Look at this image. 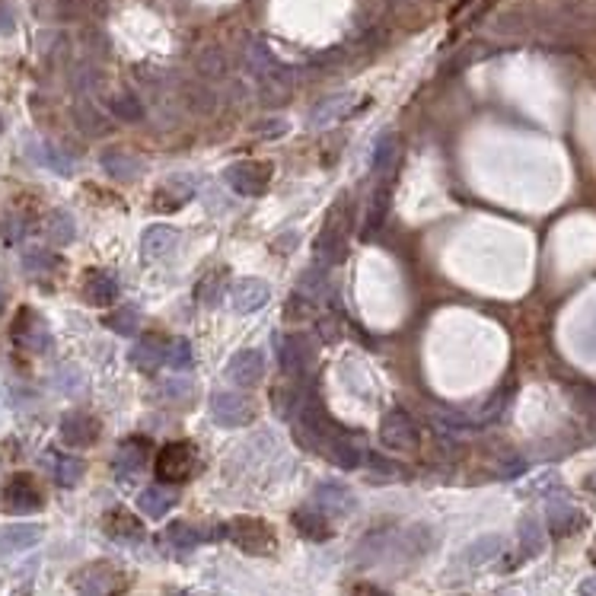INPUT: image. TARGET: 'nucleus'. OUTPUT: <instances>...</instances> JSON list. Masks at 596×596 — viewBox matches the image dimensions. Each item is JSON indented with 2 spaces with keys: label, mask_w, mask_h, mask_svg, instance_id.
<instances>
[{
  "label": "nucleus",
  "mask_w": 596,
  "mask_h": 596,
  "mask_svg": "<svg viewBox=\"0 0 596 596\" xmlns=\"http://www.w3.org/2000/svg\"><path fill=\"white\" fill-rule=\"evenodd\" d=\"M348 230H351V201L338 198L329 208V214H325V224L316 237V246H313V259L323 268L342 265L345 255H348Z\"/></svg>",
  "instance_id": "nucleus-1"
},
{
  "label": "nucleus",
  "mask_w": 596,
  "mask_h": 596,
  "mask_svg": "<svg viewBox=\"0 0 596 596\" xmlns=\"http://www.w3.org/2000/svg\"><path fill=\"white\" fill-rule=\"evenodd\" d=\"M224 536L246 555H271L274 552V533L259 516H237L224 527Z\"/></svg>",
  "instance_id": "nucleus-2"
},
{
  "label": "nucleus",
  "mask_w": 596,
  "mask_h": 596,
  "mask_svg": "<svg viewBox=\"0 0 596 596\" xmlns=\"http://www.w3.org/2000/svg\"><path fill=\"white\" fill-rule=\"evenodd\" d=\"M198 466V453H195V443L188 441H173L156 453V478L163 484H182L195 475Z\"/></svg>",
  "instance_id": "nucleus-3"
},
{
  "label": "nucleus",
  "mask_w": 596,
  "mask_h": 596,
  "mask_svg": "<svg viewBox=\"0 0 596 596\" xmlns=\"http://www.w3.org/2000/svg\"><path fill=\"white\" fill-rule=\"evenodd\" d=\"M379 441H383V447L399 450V453H415L421 447V431H418V421L409 411L392 409L379 421Z\"/></svg>",
  "instance_id": "nucleus-4"
},
{
  "label": "nucleus",
  "mask_w": 596,
  "mask_h": 596,
  "mask_svg": "<svg viewBox=\"0 0 596 596\" xmlns=\"http://www.w3.org/2000/svg\"><path fill=\"white\" fill-rule=\"evenodd\" d=\"M271 176H274V166L265 160H242V163H233L227 166L224 179L227 186L233 188L237 195H246V198H261L271 186Z\"/></svg>",
  "instance_id": "nucleus-5"
},
{
  "label": "nucleus",
  "mask_w": 596,
  "mask_h": 596,
  "mask_svg": "<svg viewBox=\"0 0 596 596\" xmlns=\"http://www.w3.org/2000/svg\"><path fill=\"white\" fill-rule=\"evenodd\" d=\"M74 587L80 596H119L124 591V574L109 561H93L74 574Z\"/></svg>",
  "instance_id": "nucleus-6"
},
{
  "label": "nucleus",
  "mask_w": 596,
  "mask_h": 596,
  "mask_svg": "<svg viewBox=\"0 0 596 596\" xmlns=\"http://www.w3.org/2000/svg\"><path fill=\"white\" fill-rule=\"evenodd\" d=\"M0 501H4L6 514H36L45 504V497H42V488L36 484V478L29 473H16L4 484Z\"/></svg>",
  "instance_id": "nucleus-7"
},
{
  "label": "nucleus",
  "mask_w": 596,
  "mask_h": 596,
  "mask_svg": "<svg viewBox=\"0 0 596 596\" xmlns=\"http://www.w3.org/2000/svg\"><path fill=\"white\" fill-rule=\"evenodd\" d=\"M13 342H16L19 348L42 355V351L51 348V332L38 313H32L23 306V310L16 313V323H13Z\"/></svg>",
  "instance_id": "nucleus-8"
},
{
  "label": "nucleus",
  "mask_w": 596,
  "mask_h": 596,
  "mask_svg": "<svg viewBox=\"0 0 596 596\" xmlns=\"http://www.w3.org/2000/svg\"><path fill=\"white\" fill-rule=\"evenodd\" d=\"M211 411L218 424L224 428H242L255 418V405L239 392H214L211 396Z\"/></svg>",
  "instance_id": "nucleus-9"
},
{
  "label": "nucleus",
  "mask_w": 596,
  "mask_h": 596,
  "mask_svg": "<svg viewBox=\"0 0 596 596\" xmlns=\"http://www.w3.org/2000/svg\"><path fill=\"white\" fill-rule=\"evenodd\" d=\"M316 453H325L338 469H357L360 466V447L355 443V437L345 434L338 424L329 431V434H323Z\"/></svg>",
  "instance_id": "nucleus-10"
},
{
  "label": "nucleus",
  "mask_w": 596,
  "mask_h": 596,
  "mask_svg": "<svg viewBox=\"0 0 596 596\" xmlns=\"http://www.w3.org/2000/svg\"><path fill=\"white\" fill-rule=\"evenodd\" d=\"M100 421L93 415H87V411H68L61 418V441L68 447H90V443L100 441Z\"/></svg>",
  "instance_id": "nucleus-11"
},
{
  "label": "nucleus",
  "mask_w": 596,
  "mask_h": 596,
  "mask_svg": "<svg viewBox=\"0 0 596 596\" xmlns=\"http://www.w3.org/2000/svg\"><path fill=\"white\" fill-rule=\"evenodd\" d=\"M119 297H122V284L112 271H102V268L87 271V278H83V300L90 306H112Z\"/></svg>",
  "instance_id": "nucleus-12"
},
{
  "label": "nucleus",
  "mask_w": 596,
  "mask_h": 596,
  "mask_svg": "<svg viewBox=\"0 0 596 596\" xmlns=\"http://www.w3.org/2000/svg\"><path fill=\"white\" fill-rule=\"evenodd\" d=\"M364 102L357 100L355 93H338V96H329V100H323L316 109L310 112V128L319 131V128H329V124L348 119L355 109H360Z\"/></svg>",
  "instance_id": "nucleus-13"
},
{
  "label": "nucleus",
  "mask_w": 596,
  "mask_h": 596,
  "mask_svg": "<svg viewBox=\"0 0 596 596\" xmlns=\"http://www.w3.org/2000/svg\"><path fill=\"white\" fill-rule=\"evenodd\" d=\"M313 501H316L319 510H323V514H329V516H348V514H355V507H357L355 491H348L345 484H338V482L316 484Z\"/></svg>",
  "instance_id": "nucleus-14"
},
{
  "label": "nucleus",
  "mask_w": 596,
  "mask_h": 596,
  "mask_svg": "<svg viewBox=\"0 0 596 596\" xmlns=\"http://www.w3.org/2000/svg\"><path fill=\"white\" fill-rule=\"evenodd\" d=\"M227 377L237 386H242V389L259 386L265 379V357H261V351H239V355H233L230 364H227Z\"/></svg>",
  "instance_id": "nucleus-15"
},
{
  "label": "nucleus",
  "mask_w": 596,
  "mask_h": 596,
  "mask_svg": "<svg viewBox=\"0 0 596 596\" xmlns=\"http://www.w3.org/2000/svg\"><path fill=\"white\" fill-rule=\"evenodd\" d=\"M271 300V287L259 278H242L230 287V303L237 313H255Z\"/></svg>",
  "instance_id": "nucleus-16"
},
{
  "label": "nucleus",
  "mask_w": 596,
  "mask_h": 596,
  "mask_svg": "<svg viewBox=\"0 0 596 596\" xmlns=\"http://www.w3.org/2000/svg\"><path fill=\"white\" fill-rule=\"evenodd\" d=\"M192 198H195V186L188 179H182V176H176V179H166L154 192V211L173 214V211H179V208H186Z\"/></svg>",
  "instance_id": "nucleus-17"
},
{
  "label": "nucleus",
  "mask_w": 596,
  "mask_h": 596,
  "mask_svg": "<svg viewBox=\"0 0 596 596\" xmlns=\"http://www.w3.org/2000/svg\"><path fill=\"white\" fill-rule=\"evenodd\" d=\"M291 523H293V529L310 542H329L332 536H335V529H332V523H329V514H323V510H316V507L293 510Z\"/></svg>",
  "instance_id": "nucleus-18"
},
{
  "label": "nucleus",
  "mask_w": 596,
  "mask_h": 596,
  "mask_svg": "<svg viewBox=\"0 0 596 596\" xmlns=\"http://www.w3.org/2000/svg\"><path fill=\"white\" fill-rule=\"evenodd\" d=\"M278 360H281V370L284 373H303L313 360V348H310V338L293 332V335H284L281 338V348H278Z\"/></svg>",
  "instance_id": "nucleus-19"
},
{
  "label": "nucleus",
  "mask_w": 596,
  "mask_h": 596,
  "mask_svg": "<svg viewBox=\"0 0 596 596\" xmlns=\"http://www.w3.org/2000/svg\"><path fill=\"white\" fill-rule=\"evenodd\" d=\"M100 163H102V169H106V173L112 176V179H119V182H134L137 176L144 173V160H141V156L128 154V150H122V147L102 150Z\"/></svg>",
  "instance_id": "nucleus-20"
},
{
  "label": "nucleus",
  "mask_w": 596,
  "mask_h": 596,
  "mask_svg": "<svg viewBox=\"0 0 596 596\" xmlns=\"http://www.w3.org/2000/svg\"><path fill=\"white\" fill-rule=\"evenodd\" d=\"M166 351H169V342L163 335H144L131 348V364L144 373H154L160 364H166Z\"/></svg>",
  "instance_id": "nucleus-21"
},
{
  "label": "nucleus",
  "mask_w": 596,
  "mask_h": 596,
  "mask_svg": "<svg viewBox=\"0 0 596 596\" xmlns=\"http://www.w3.org/2000/svg\"><path fill=\"white\" fill-rule=\"evenodd\" d=\"M144 463H147V441L131 437V441H124L119 447V453H115V460H112V469L122 482H131V478L144 469Z\"/></svg>",
  "instance_id": "nucleus-22"
},
{
  "label": "nucleus",
  "mask_w": 596,
  "mask_h": 596,
  "mask_svg": "<svg viewBox=\"0 0 596 596\" xmlns=\"http://www.w3.org/2000/svg\"><path fill=\"white\" fill-rule=\"evenodd\" d=\"M399 156H402V137L399 134H383L373 144V173L383 182L392 179V173L399 169Z\"/></svg>",
  "instance_id": "nucleus-23"
},
{
  "label": "nucleus",
  "mask_w": 596,
  "mask_h": 596,
  "mask_svg": "<svg viewBox=\"0 0 596 596\" xmlns=\"http://www.w3.org/2000/svg\"><path fill=\"white\" fill-rule=\"evenodd\" d=\"M42 539V527L32 523H16V527H0V555L26 552Z\"/></svg>",
  "instance_id": "nucleus-24"
},
{
  "label": "nucleus",
  "mask_w": 596,
  "mask_h": 596,
  "mask_svg": "<svg viewBox=\"0 0 596 596\" xmlns=\"http://www.w3.org/2000/svg\"><path fill=\"white\" fill-rule=\"evenodd\" d=\"M584 527H587V516L578 507H571L565 501L548 504V529H552V536H571Z\"/></svg>",
  "instance_id": "nucleus-25"
},
{
  "label": "nucleus",
  "mask_w": 596,
  "mask_h": 596,
  "mask_svg": "<svg viewBox=\"0 0 596 596\" xmlns=\"http://www.w3.org/2000/svg\"><path fill=\"white\" fill-rule=\"evenodd\" d=\"M176 504V491L166 488V484H150L137 495V507H141L144 516L150 520H160V516L169 514V507Z\"/></svg>",
  "instance_id": "nucleus-26"
},
{
  "label": "nucleus",
  "mask_w": 596,
  "mask_h": 596,
  "mask_svg": "<svg viewBox=\"0 0 596 596\" xmlns=\"http://www.w3.org/2000/svg\"><path fill=\"white\" fill-rule=\"evenodd\" d=\"M176 242H179V233H176L173 227L156 224V227H147V230H144L141 252H144V259H147V261H156V259H163V255L173 252Z\"/></svg>",
  "instance_id": "nucleus-27"
},
{
  "label": "nucleus",
  "mask_w": 596,
  "mask_h": 596,
  "mask_svg": "<svg viewBox=\"0 0 596 596\" xmlns=\"http://www.w3.org/2000/svg\"><path fill=\"white\" fill-rule=\"evenodd\" d=\"M389 205H392L389 182H383V186L373 188V195H370V205H367V218H364V230H360V239H370L373 233L383 227L386 214H389Z\"/></svg>",
  "instance_id": "nucleus-28"
},
{
  "label": "nucleus",
  "mask_w": 596,
  "mask_h": 596,
  "mask_svg": "<svg viewBox=\"0 0 596 596\" xmlns=\"http://www.w3.org/2000/svg\"><path fill=\"white\" fill-rule=\"evenodd\" d=\"M106 533L112 536V539L119 542H141L144 539V527L141 520H137L134 514H128V510H112V514H106Z\"/></svg>",
  "instance_id": "nucleus-29"
},
{
  "label": "nucleus",
  "mask_w": 596,
  "mask_h": 596,
  "mask_svg": "<svg viewBox=\"0 0 596 596\" xmlns=\"http://www.w3.org/2000/svg\"><path fill=\"white\" fill-rule=\"evenodd\" d=\"M48 469H51V475H55V482L61 484V488H74V484L83 478V473H87L83 460L68 456V453H48Z\"/></svg>",
  "instance_id": "nucleus-30"
},
{
  "label": "nucleus",
  "mask_w": 596,
  "mask_h": 596,
  "mask_svg": "<svg viewBox=\"0 0 596 596\" xmlns=\"http://www.w3.org/2000/svg\"><path fill=\"white\" fill-rule=\"evenodd\" d=\"M163 539H166V548L186 555V552H192V548L201 542V533L195 527H188V523L176 520V523H169V529H166V536H163Z\"/></svg>",
  "instance_id": "nucleus-31"
},
{
  "label": "nucleus",
  "mask_w": 596,
  "mask_h": 596,
  "mask_svg": "<svg viewBox=\"0 0 596 596\" xmlns=\"http://www.w3.org/2000/svg\"><path fill=\"white\" fill-rule=\"evenodd\" d=\"M45 233H48V239L55 242V246H68V242H74L77 237L74 218H70L68 211H51L48 220H45Z\"/></svg>",
  "instance_id": "nucleus-32"
},
{
  "label": "nucleus",
  "mask_w": 596,
  "mask_h": 596,
  "mask_svg": "<svg viewBox=\"0 0 596 596\" xmlns=\"http://www.w3.org/2000/svg\"><path fill=\"white\" fill-rule=\"evenodd\" d=\"M61 265V259H58L51 249H45V246H32V249H26L23 252V268L29 274H51L55 268Z\"/></svg>",
  "instance_id": "nucleus-33"
},
{
  "label": "nucleus",
  "mask_w": 596,
  "mask_h": 596,
  "mask_svg": "<svg viewBox=\"0 0 596 596\" xmlns=\"http://www.w3.org/2000/svg\"><path fill=\"white\" fill-rule=\"evenodd\" d=\"M510 396H514V386H504V389H497L495 396L488 399V402L482 405V409L473 415V424L478 428V424H491V421H497V418L504 415V409L510 405Z\"/></svg>",
  "instance_id": "nucleus-34"
},
{
  "label": "nucleus",
  "mask_w": 596,
  "mask_h": 596,
  "mask_svg": "<svg viewBox=\"0 0 596 596\" xmlns=\"http://www.w3.org/2000/svg\"><path fill=\"white\" fill-rule=\"evenodd\" d=\"M542 548H546V533H542L539 520L527 516V520L520 523V555L523 559H533V555H539Z\"/></svg>",
  "instance_id": "nucleus-35"
},
{
  "label": "nucleus",
  "mask_w": 596,
  "mask_h": 596,
  "mask_svg": "<svg viewBox=\"0 0 596 596\" xmlns=\"http://www.w3.org/2000/svg\"><path fill=\"white\" fill-rule=\"evenodd\" d=\"M501 552H504V539H501V536H484V539H478L475 546L466 548V561L478 568V565H488V561H495Z\"/></svg>",
  "instance_id": "nucleus-36"
},
{
  "label": "nucleus",
  "mask_w": 596,
  "mask_h": 596,
  "mask_svg": "<svg viewBox=\"0 0 596 596\" xmlns=\"http://www.w3.org/2000/svg\"><path fill=\"white\" fill-rule=\"evenodd\" d=\"M106 325L119 335H137V325H141V313L134 306H119L115 313L106 316Z\"/></svg>",
  "instance_id": "nucleus-37"
},
{
  "label": "nucleus",
  "mask_w": 596,
  "mask_h": 596,
  "mask_svg": "<svg viewBox=\"0 0 596 596\" xmlns=\"http://www.w3.org/2000/svg\"><path fill=\"white\" fill-rule=\"evenodd\" d=\"M32 154H36L48 169H55L58 176H70V173H74V160H70L68 154H61L58 147H51V144H42V147H36Z\"/></svg>",
  "instance_id": "nucleus-38"
},
{
  "label": "nucleus",
  "mask_w": 596,
  "mask_h": 596,
  "mask_svg": "<svg viewBox=\"0 0 596 596\" xmlns=\"http://www.w3.org/2000/svg\"><path fill=\"white\" fill-rule=\"evenodd\" d=\"M491 4H495V0H460V4L453 6V13H450V23H453V29H460V26L482 16Z\"/></svg>",
  "instance_id": "nucleus-39"
},
{
  "label": "nucleus",
  "mask_w": 596,
  "mask_h": 596,
  "mask_svg": "<svg viewBox=\"0 0 596 596\" xmlns=\"http://www.w3.org/2000/svg\"><path fill=\"white\" fill-rule=\"evenodd\" d=\"M224 278L227 274L220 271H208L205 278L198 281V287H195V297L201 300L205 306H218V297H220V287H224Z\"/></svg>",
  "instance_id": "nucleus-40"
},
{
  "label": "nucleus",
  "mask_w": 596,
  "mask_h": 596,
  "mask_svg": "<svg viewBox=\"0 0 596 596\" xmlns=\"http://www.w3.org/2000/svg\"><path fill=\"white\" fill-rule=\"evenodd\" d=\"M112 112L119 115L122 122H141L144 119V106L134 93H119L112 96Z\"/></svg>",
  "instance_id": "nucleus-41"
},
{
  "label": "nucleus",
  "mask_w": 596,
  "mask_h": 596,
  "mask_svg": "<svg viewBox=\"0 0 596 596\" xmlns=\"http://www.w3.org/2000/svg\"><path fill=\"white\" fill-rule=\"evenodd\" d=\"M166 364L173 367V370H192V367H195V355H192V345H188L186 338H176V342H169V351H166Z\"/></svg>",
  "instance_id": "nucleus-42"
},
{
  "label": "nucleus",
  "mask_w": 596,
  "mask_h": 596,
  "mask_svg": "<svg viewBox=\"0 0 596 596\" xmlns=\"http://www.w3.org/2000/svg\"><path fill=\"white\" fill-rule=\"evenodd\" d=\"M574 396H578V399H574V402H578V409H584L587 415L596 418V389H593V386H580Z\"/></svg>",
  "instance_id": "nucleus-43"
},
{
  "label": "nucleus",
  "mask_w": 596,
  "mask_h": 596,
  "mask_svg": "<svg viewBox=\"0 0 596 596\" xmlns=\"http://www.w3.org/2000/svg\"><path fill=\"white\" fill-rule=\"evenodd\" d=\"M348 596H392V593L383 591V587H377V584H367V580H360V584H351L348 587Z\"/></svg>",
  "instance_id": "nucleus-44"
},
{
  "label": "nucleus",
  "mask_w": 596,
  "mask_h": 596,
  "mask_svg": "<svg viewBox=\"0 0 596 596\" xmlns=\"http://www.w3.org/2000/svg\"><path fill=\"white\" fill-rule=\"evenodd\" d=\"M13 29V10L10 6H0V32H10Z\"/></svg>",
  "instance_id": "nucleus-45"
},
{
  "label": "nucleus",
  "mask_w": 596,
  "mask_h": 596,
  "mask_svg": "<svg viewBox=\"0 0 596 596\" xmlns=\"http://www.w3.org/2000/svg\"><path fill=\"white\" fill-rule=\"evenodd\" d=\"M580 593H584V596H596V578L584 580V584H580Z\"/></svg>",
  "instance_id": "nucleus-46"
},
{
  "label": "nucleus",
  "mask_w": 596,
  "mask_h": 596,
  "mask_svg": "<svg viewBox=\"0 0 596 596\" xmlns=\"http://www.w3.org/2000/svg\"><path fill=\"white\" fill-rule=\"evenodd\" d=\"M587 488H591L593 495H596V473H593V475H587Z\"/></svg>",
  "instance_id": "nucleus-47"
},
{
  "label": "nucleus",
  "mask_w": 596,
  "mask_h": 596,
  "mask_svg": "<svg viewBox=\"0 0 596 596\" xmlns=\"http://www.w3.org/2000/svg\"><path fill=\"white\" fill-rule=\"evenodd\" d=\"M0 310H4V287H0Z\"/></svg>",
  "instance_id": "nucleus-48"
},
{
  "label": "nucleus",
  "mask_w": 596,
  "mask_h": 596,
  "mask_svg": "<svg viewBox=\"0 0 596 596\" xmlns=\"http://www.w3.org/2000/svg\"><path fill=\"white\" fill-rule=\"evenodd\" d=\"M591 561H593V565H596V546H593V552H591Z\"/></svg>",
  "instance_id": "nucleus-49"
},
{
  "label": "nucleus",
  "mask_w": 596,
  "mask_h": 596,
  "mask_svg": "<svg viewBox=\"0 0 596 596\" xmlns=\"http://www.w3.org/2000/svg\"><path fill=\"white\" fill-rule=\"evenodd\" d=\"M173 596H186V593H173Z\"/></svg>",
  "instance_id": "nucleus-50"
}]
</instances>
